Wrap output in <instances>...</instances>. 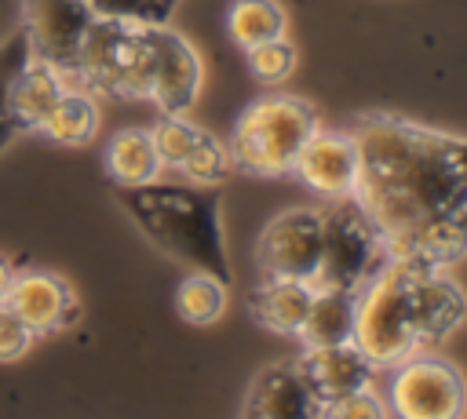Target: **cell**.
<instances>
[{
  "mask_svg": "<svg viewBox=\"0 0 467 419\" xmlns=\"http://www.w3.org/2000/svg\"><path fill=\"white\" fill-rule=\"evenodd\" d=\"M350 135L361 153L350 197L387 259L441 270L467 255V138L390 113L358 117Z\"/></svg>",
  "mask_w": 467,
  "mask_h": 419,
  "instance_id": "cell-1",
  "label": "cell"
},
{
  "mask_svg": "<svg viewBox=\"0 0 467 419\" xmlns=\"http://www.w3.org/2000/svg\"><path fill=\"white\" fill-rule=\"evenodd\" d=\"M120 204L161 251L190 262L193 270L215 273L219 281H230L215 189L157 186L153 179L142 186H120Z\"/></svg>",
  "mask_w": 467,
  "mask_h": 419,
  "instance_id": "cell-2",
  "label": "cell"
},
{
  "mask_svg": "<svg viewBox=\"0 0 467 419\" xmlns=\"http://www.w3.org/2000/svg\"><path fill=\"white\" fill-rule=\"evenodd\" d=\"M412 262L387 259L354 299V328L350 342L368 357L372 368H394L398 361L412 357L420 350V335L412 324Z\"/></svg>",
  "mask_w": 467,
  "mask_h": 419,
  "instance_id": "cell-3",
  "label": "cell"
},
{
  "mask_svg": "<svg viewBox=\"0 0 467 419\" xmlns=\"http://www.w3.org/2000/svg\"><path fill=\"white\" fill-rule=\"evenodd\" d=\"M150 69H153V58H150L146 22L95 15L77 51V62L66 73V84L88 95L106 91L120 98H146Z\"/></svg>",
  "mask_w": 467,
  "mask_h": 419,
  "instance_id": "cell-4",
  "label": "cell"
},
{
  "mask_svg": "<svg viewBox=\"0 0 467 419\" xmlns=\"http://www.w3.org/2000/svg\"><path fill=\"white\" fill-rule=\"evenodd\" d=\"M317 128L314 106L296 95H263L241 109L230 135V160L252 175H292V164Z\"/></svg>",
  "mask_w": 467,
  "mask_h": 419,
  "instance_id": "cell-5",
  "label": "cell"
},
{
  "mask_svg": "<svg viewBox=\"0 0 467 419\" xmlns=\"http://www.w3.org/2000/svg\"><path fill=\"white\" fill-rule=\"evenodd\" d=\"M387 248L354 197H332L321 208V255L310 288H347L358 291L379 266Z\"/></svg>",
  "mask_w": 467,
  "mask_h": 419,
  "instance_id": "cell-6",
  "label": "cell"
},
{
  "mask_svg": "<svg viewBox=\"0 0 467 419\" xmlns=\"http://www.w3.org/2000/svg\"><path fill=\"white\" fill-rule=\"evenodd\" d=\"M463 375L441 357H405L390 368L387 404L401 419H456L463 412Z\"/></svg>",
  "mask_w": 467,
  "mask_h": 419,
  "instance_id": "cell-7",
  "label": "cell"
},
{
  "mask_svg": "<svg viewBox=\"0 0 467 419\" xmlns=\"http://www.w3.org/2000/svg\"><path fill=\"white\" fill-rule=\"evenodd\" d=\"M321 255V211L317 208H292L274 215L259 233V270L263 277H296L310 281Z\"/></svg>",
  "mask_w": 467,
  "mask_h": 419,
  "instance_id": "cell-8",
  "label": "cell"
},
{
  "mask_svg": "<svg viewBox=\"0 0 467 419\" xmlns=\"http://www.w3.org/2000/svg\"><path fill=\"white\" fill-rule=\"evenodd\" d=\"M95 11L84 0H22V29L36 58L51 62L62 77L73 69Z\"/></svg>",
  "mask_w": 467,
  "mask_h": 419,
  "instance_id": "cell-9",
  "label": "cell"
},
{
  "mask_svg": "<svg viewBox=\"0 0 467 419\" xmlns=\"http://www.w3.org/2000/svg\"><path fill=\"white\" fill-rule=\"evenodd\" d=\"M146 36H150V95L161 113H186L197 98L201 87V58L197 51L171 29L164 26H150L146 22Z\"/></svg>",
  "mask_w": 467,
  "mask_h": 419,
  "instance_id": "cell-10",
  "label": "cell"
},
{
  "mask_svg": "<svg viewBox=\"0 0 467 419\" xmlns=\"http://www.w3.org/2000/svg\"><path fill=\"white\" fill-rule=\"evenodd\" d=\"M358 168H361V153L350 131H321L314 128L310 138L303 142L292 175H299L303 186H310L321 197H350L354 182H358Z\"/></svg>",
  "mask_w": 467,
  "mask_h": 419,
  "instance_id": "cell-11",
  "label": "cell"
},
{
  "mask_svg": "<svg viewBox=\"0 0 467 419\" xmlns=\"http://www.w3.org/2000/svg\"><path fill=\"white\" fill-rule=\"evenodd\" d=\"M4 306L33 332H58L62 324H69L77 317V302H73V288L44 270H22L11 273V284L4 291Z\"/></svg>",
  "mask_w": 467,
  "mask_h": 419,
  "instance_id": "cell-12",
  "label": "cell"
},
{
  "mask_svg": "<svg viewBox=\"0 0 467 419\" xmlns=\"http://www.w3.org/2000/svg\"><path fill=\"white\" fill-rule=\"evenodd\" d=\"M409 302H412V324L420 335V346H431L445 339L463 317H467V295L452 277H445L434 266H416L412 284H409Z\"/></svg>",
  "mask_w": 467,
  "mask_h": 419,
  "instance_id": "cell-13",
  "label": "cell"
},
{
  "mask_svg": "<svg viewBox=\"0 0 467 419\" xmlns=\"http://www.w3.org/2000/svg\"><path fill=\"white\" fill-rule=\"evenodd\" d=\"M296 368L303 372L306 386L314 390V397L325 404H332L343 393H354L361 386H372L376 368L368 364V357L354 346V342H332V346H306V353L296 361Z\"/></svg>",
  "mask_w": 467,
  "mask_h": 419,
  "instance_id": "cell-14",
  "label": "cell"
},
{
  "mask_svg": "<svg viewBox=\"0 0 467 419\" xmlns=\"http://www.w3.org/2000/svg\"><path fill=\"white\" fill-rule=\"evenodd\" d=\"M241 412L248 419H306L321 415V401L296 364H270L252 379Z\"/></svg>",
  "mask_w": 467,
  "mask_h": 419,
  "instance_id": "cell-15",
  "label": "cell"
},
{
  "mask_svg": "<svg viewBox=\"0 0 467 419\" xmlns=\"http://www.w3.org/2000/svg\"><path fill=\"white\" fill-rule=\"evenodd\" d=\"M310 281H296V277H263V284L248 295L252 317L277 332V335H299L303 317L310 310Z\"/></svg>",
  "mask_w": 467,
  "mask_h": 419,
  "instance_id": "cell-16",
  "label": "cell"
},
{
  "mask_svg": "<svg viewBox=\"0 0 467 419\" xmlns=\"http://www.w3.org/2000/svg\"><path fill=\"white\" fill-rule=\"evenodd\" d=\"M69 84H66V77L51 66V62H44V58H29L22 69H18V77H15V84H11V113H15V120H18V128L26 131V128H40V120L47 117V109L58 102V95L66 91Z\"/></svg>",
  "mask_w": 467,
  "mask_h": 419,
  "instance_id": "cell-17",
  "label": "cell"
},
{
  "mask_svg": "<svg viewBox=\"0 0 467 419\" xmlns=\"http://www.w3.org/2000/svg\"><path fill=\"white\" fill-rule=\"evenodd\" d=\"M106 171L117 186H142L161 175V157L146 128H120L106 142Z\"/></svg>",
  "mask_w": 467,
  "mask_h": 419,
  "instance_id": "cell-18",
  "label": "cell"
},
{
  "mask_svg": "<svg viewBox=\"0 0 467 419\" xmlns=\"http://www.w3.org/2000/svg\"><path fill=\"white\" fill-rule=\"evenodd\" d=\"M354 299L358 291L347 288H314L310 310L303 317V342L306 346H332V342H350L354 328Z\"/></svg>",
  "mask_w": 467,
  "mask_h": 419,
  "instance_id": "cell-19",
  "label": "cell"
},
{
  "mask_svg": "<svg viewBox=\"0 0 467 419\" xmlns=\"http://www.w3.org/2000/svg\"><path fill=\"white\" fill-rule=\"evenodd\" d=\"M40 131L51 138V142H62V146H84L95 138L99 131V106L88 91L80 87H66L58 95V102L47 109V117L40 120Z\"/></svg>",
  "mask_w": 467,
  "mask_h": 419,
  "instance_id": "cell-20",
  "label": "cell"
},
{
  "mask_svg": "<svg viewBox=\"0 0 467 419\" xmlns=\"http://www.w3.org/2000/svg\"><path fill=\"white\" fill-rule=\"evenodd\" d=\"M285 26H288V18L277 0H234L226 11V29L241 51L252 44L285 36Z\"/></svg>",
  "mask_w": 467,
  "mask_h": 419,
  "instance_id": "cell-21",
  "label": "cell"
},
{
  "mask_svg": "<svg viewBox=\"0 0 467 419\" xmlns=\"http://www.w3.org/2000/svg\"><path fill=\"white\" fill-rule=\"evenodd\" d=\"M175 310L190 324L219 321L223 310H226V281H219L215 273H204V270L182 277L179 288H175Z\"/></svg>",
  "mask_w": 467,
  "mask_h": 419,
  "instance_id": "cell-22",
  "label": "cell"
},
{
  "mask_svg": "<svg viewBox=\"0 0 467 419\" xmlns=\"http://www.w3.org/2000/svg\"><path fill=\"white\" fill-rule=\"evenodd\" d=\"M29 58H33V47H29L26 29H15L7 40H0V149L15 138V131H22L11 113V84Z\"/></svg>",
  "mask_w": 467,
  "mask_h": 419,
  "instance_id": "cell-23",
  "label": "cell"
},
{
  "mask_svg": "<svg viewBox=\"0 0 467 419\" xmlns=\"http://www.w3.org/2000/svg\"><path fill=\"white\" fill-rule=\"evenodd\" d=\"M230 168H234L230 149H226L215 135L201 131L197 142L190 146V153L179 160L175 171H179L186 182H193V186H215V182H223V179L230 175Z\"/></svg>",
  "mask_w": 467,
  "mask_h": 419,
  "instance_id": "cell-24",
  "label": "cell"
},
{
  "mask_svg": "<svg viewBox=\"0 0 467 419\" xmlns=\"http://www.w3.org/2000/svg\"><path fill=\"white\" fill-rule=\"evenodd\" d=\"M244 58H248V69L259 84H281L296 66V47L285 36H274V40L244 47Z\"/></svg>",
  "mask_w": 467,
  "mask_h": 419,
  "instance_id": "cell-25",
  "label": "cell"
},
{
  "mask_svg": "<svg viewBox=\"0 0 467 419\" xmlns=\"http://www.w3.org/2000/svg\"><path fill=\"white\" fill-rule=\"evenodd\" d=\"M153 135V146H157V157H161V168H179V160L190 153V146L197 142L201 128H193L182 113H164L161 124L150 131Z\"/></svg>",
  "mask_w": 467,
  "mask_h": 419,
  "instance_id": "cell-26",
  "label": "cell"
},
{
  "mask_svg": "<svg viewBox=\"0 0 467 419\" xmlns=\"http://www.w3.org/2000/svg\"><path fill=\"white\" fill-rule=\"evenodd\" d=\"M383 412H387V404L379 401V393L372 386H361V390L343 393L332 404H325L321 415H336V419H383Z\"/></svg>",
  "mask_w": 467,
  "mask_h": 419,
  "instance_id": "cell-27",
  "label": "cell"
},
{
  "mask_svg": "<svg viewBox=\"0 0 467 419\" xmlns=\"http://www.w3.org/2000/svg\"><path fill=\"white\" fill-rule=\"evenodd\" d=\"M29 342H33V332L0 302V361L22 357L29 350Z\"/></svg>",
  "mask_w": 467,
  "mask_h": 419,
  "instance_id": "cell-28",
  "label": "cell"
},
{
  "mask_svg": "<svg viewBox=\"0 0 467 419\" xmlns=\"http://www.w3.org/2000/svg\"><path fill=\"white\" fill-rule=\"evenodd\" d=\"M95 15L102 18H131V22H150V7L146 0H84ZM153 26V22H150Z\"/></svg>",
  "mask_w": 467,
  "mask_h": 419,
  "instance_id": "cell-29",
  "label": "cell"
},
{
  "mask_svg": "<svg viewBox=\"0 0 467 419\" xmlns=\"http://www.w3.org/2000/svg\"><path fill=\"white\" fill-rule=\"evenodd\" d=\"M146 7H150V22L153 26H164L168 15H171V7H175V0H146Z\"/></svg>",
  "mask_w": 467,
  "mask_h": 419,
  "instance_id": "cell-30",
  "label": "cell"
},
{
  "mask_svg": "<svg viewBox=\"0 0 467 419\" xmlns=\"http://www.w3.org/2000/svg\"><path fill=\"white\" fill-rule=\"evenodd\" d=\"M7 284H11V266L0 259V302H4V291H7Z\"/></svg>",
  "mask_w": 467,
  "mask_h": 419,
  "instance_id": "cell-31",
  "label": "cell"
}]
</instances>
